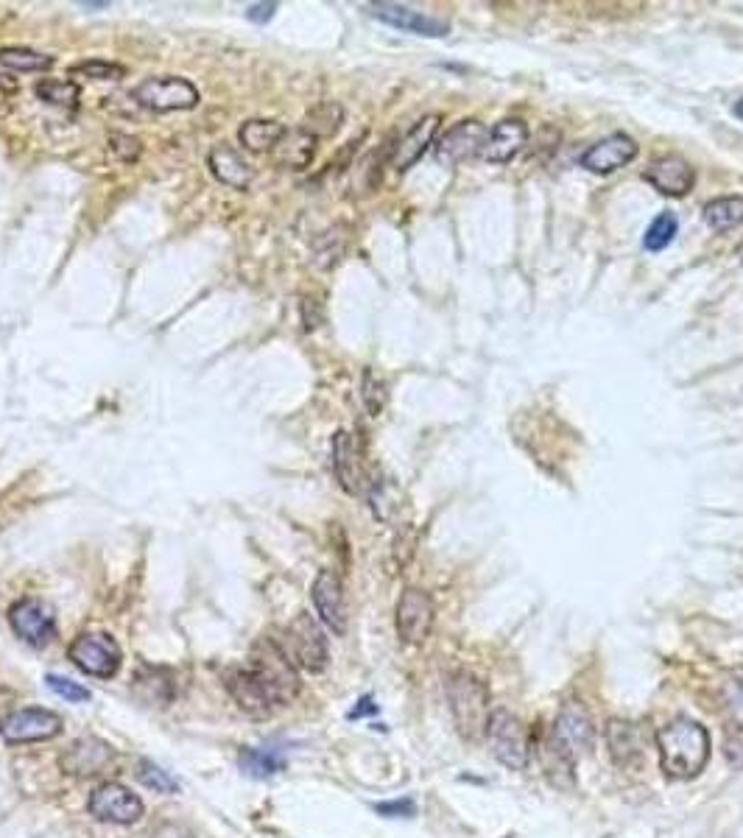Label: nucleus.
Wrapping results in <instances>:
<instances>
[{
  "instance_id": "1",
  "label": "nucleus",
  "mask_w": 743,
  "mask_h": 838,
  "mask_svg": "<svg viewBox=\"0 0 743 838\" xmlns=\"http://www.w3.org/2000/svg\"><path fill=\"white\" fill-rule=\"evenodd\" d=\"M660 769L671 780H693L710 757V735L693 718H674L657 732Z\"/></svg>"
},
{
  "instance_id": "2",
  "label": "nucleus",
  "mask_w": 743,
  "mask_h": 838,
  "mask_svg": "<svg viewBox=\"0 0 743 838\" xmlns=\"http://www.w3.org/2000/svg\"><path fill=\"white\" fill-rule=\"evenodd\" d=\"M244 665L260 682V688L266 690V696L274 707L291 704L299 696L302 682H299L297 665L291 663V657L285 654V649L274 637H260L249 651V660Z\"/></svg>"
},
{
  "instance_id": "3",
  "label": "nucleus",
  "mask_w": 743,
  "mask_h": 838,
  "mask_svg": "<svg viewBox=\"0 0 743 838\" xmlns=\"http://www.w3.org/2000/svg\"><path fill=\"white\" fill-rule=\"evenodd\" d=\"M447 699H450V713L456 721V730L467 744H478L487 738L489 727V688L484 679H478L470 671H456L447 682Z\"/></svg>"
},
{
  "instance_id": "4",
  "label": "nucleus",
  "mask_w": 743,
  "mask_h": 838,
  "mask_svg": "<svg viewBox=\"0 0 743 838\" xmlns=\"http://www.w3.org/2000/svg\"><path fill=\"white\" fill-rule=\"evenodd\" d=\"M548 741L554 746L559 755L570 760L573 766L579 763L581 757H587L593 752L595 746V727H593V716L587 713V707L576 699H570L559 707L556 713V721L551 732H548Z\"/></svg>"
},
{
  "instance_id": "5",
  "label": "nucleus",
  "mask_w": 743,
  "mask_h": 838,
  "mask_svg": "<svg viewBox=\"0 0 743 838\" xmlns=\"http://www.w3.org/2000/svg\"><path fill=\"white\" fill-rule=\"evenodd\" d=\"M280 646L291 657V663L311 674H322L330 660L325 632L308 612H299L297 618L285 626V640Z\"/></svg>"
},
{
  "instance_id": "6",
  "label": "nucleus",
  "mask_w": 743,
  "mask_h": 838,
  "mask_svg": "<svg viewBox=\"0 0 743 838\" xmlns=\"http://www.w3.org/2000/svg\"><path fill=\"white\" fill-rule=\"evenodd\" d=\"M487 741L492 755L498 757L506 769L523 771L531 757V738H528L523 721L509 710H492L487 727Z\"/></svg>"
},
{
  "instance_id": "7",
  "label": "nucleus",
  "mask_w": 743,
  "mask_h": 838,
  "mask_svg": "<svg viewBox=\"0 0 743 838\" xmlns=\"http://www.w3.org/2000/svg\"><path fill=\"white\" fill-rule=\"evenodd\" d=\"M140 107L151 109V112H179V109H193L199 107L202 95L199 90L182 79V76H154L146 79L135 87L132 93Z\"/></svg>"
},
{
  "instance_id": "8",
  "label": "nucleus",
  "mask_w": 743,
  "mask_h": 838,
  "mask_svg": "<svg viewBox=\"0 0 743 838\" xmlns=\"http://www.w3.org/2000/svg\"><path fill=\"white\" fill-rule=\"evenodd\" d=\"M9 623H12L14 635L34 649H45L48 643H54L56 637V612L48 601L42 598H20L9 609Z\"/></svg>"
},
{
  "instance_id": "9",
  "label": "nucleus",
  "mask_w": 743,
  "mask_h": 838,
  "mask_svg": "<svg viewBox=\"0 0 743 838\" xmlns=\"http://www.w3.org/2000/svg\"><path fill=\"white\" fill-rule=\"evenodd\" d=\"M68 657L76 668H82L84 674L95 676V679H109L121 668L118 643L109 635H98V632H82L70 643Z\"/></svg>"
},
{
  "instance_id": "10",
  "label": "nucleus",
  "mask_w": 743,
  "mask_h": 838,
  "mask_svg": "<svg viewBox=\"0 0 743 838\" xmlns=\"http://www.w3.org/2000/svg\"><path fill=\"white\" fill-rule=\"evenodd\" d=\"M62 718L45 707H23L14 710L0 721V738L9 744H34V741H51L62 732Z\"/></svg>"
},
{
  "instance_id": "11",
  "label": "nucleus",
  "mask_w": 743,
  "mask_h": 838,
  "mask_svg": "<svg viewBox=\"0 0 743 838\" xmlns=\"http://www.w3.org/2000/svg\"><path fill=\"white\" fill-rule=\"evenodd\" d=\"M90 813L98 822L135 825L143 819V799L121 783H104L90 794Z\"/></svg>"
},
{
  "instance_id": "12",
  "label": "nucleus",
  "mask_w": 743,
  "mask_h": 838,
  "mask_svg": "<svg viewBox=\"0 0 743 838\" xmlns=\"http://www.w3.org/2000/svg\"><path fill=\"white\" fill-rule=\"evenodd\" d=\"M433 598L419 587H408L397 601V635L408 646H419L425 643V637L431 635L433 626Z\"/></svg>"
},
{
  "instance_id": "13",
  "label": "nucleus",
  "mask_w": 743,
  "mask_h": 838,
  "mask_svg": "<svg viewBox=\"0 0 743 838\" xmlns=\"http://www.w3.org/2000/svg\"><path fill=\"white\" fill-rule=\"evenodd\" d=\"M311 593L319 621L325 623L330 632L344 635L347 632V595H344V584L338 579L336 570H319Z\"/></svg>"
},
{
  "instance_id": "14",
  "label": "nucleus",
  "mask_w": 743,
  "mask_h": 838,
  "mask_svg": "<svg viewBox=\"0 0 743 838\" xmlns=\"http://www.w3.org/2000/svg\"><path fill=\"white\" fill-rule=\"evenodd\" d=\"M484 143H487V126L484 123L461 121L450 132L439 137L433 154H436V160L442 165H459L484 149Z\"/></svg>"
},
{
  "instance_id": "15",
  "label": "nucleus",
  "mask_w": 743,
  "mask_h": 838,
  "mask_svg": "<svg viewBox=\"0 0 743 838\" xmlns=\"http://www.w3.org/2000/svg\"><path fill=\"white\" fill-rule=\"evenodd\" d=\"M112 760H115V752H112V746L107 741H101L95 735H84V738H76L65 749V755H62L59 763L73 777H98Z\"/></svg>"
},
{
  "instance_id": "16",
  "label": "nucleus",
  "mask_w": 743,
  "mask_h": 838,
  "mask_svg": "<svg viewBox=\"0 0 743 838\" xmlns=\"http://www.w3.org/2000/svg\"><path fill=\"white\" fill-rule=\"evenodd\" d=\"M369 14L383 20V23H389V26L400 28V31L419 34V37H445L447 31H450L445 20L433 17V14L417 12V9H408V6H400V3H372Z\"/></svg>"
},
{
  "instance_id": "17",
  "label": "nucleus",
  "mask_w": 743,
  "mask_h": 838,
  "mask_svg": "<svg viewBox=\"0 0 743 838\" xmlns=\"http://www.w3.org/2000/svg\"><path fill=\"white\" fill-rule=\"evenodd\" d=\"M637 157V143L629 135L623 132H615V135L604 137L598 140L595 146L581 154V165L593 174H612L618 171L623 165H629Z\"/></svg>"
},
{
  "instance_id": "18",
  "label": "nucleus",
  "mask_w": 743,
  "mask_h": 838,
  "mask_svg": "<svg viewBox=\"0 0 743 838\" xmlns=\"http://www.w3.org/2000/svg\"><path fill=\"white\" fill-rule=\"evenodd\" d=\"M646 179H649L654 188L660 190L662 196H688L693 185H696V171L688 160L676 157V154H665V157H657L654 163L649 165L646 171Z\"/></svg>"
},
{
  "instance_id": "19",
  "label": "nucleus",
  "mask_w": 743,
  "mask_h": 838,
  "mask_svg": "<svg viewBox=\"0 0 743 838\" xmlns=\"http://www.w3.org/2000/svg\"><path fill=\"white\" fill-rule=\"evenodd\" d=\"M224 685L230 690V696L235 699V704L244 710L246 716L252 718H266L274 710V704L266 696V690L260 688L252 671L246 665H238V668H230L224 671Z\"/></svg>"
},
{
  "instance_id": "20",
  "label": "nucleus",
  "mask_w": 743,
  "mask_h": 838,
  "mask_svg": "<svg viewBox=\"0 0 743 838\" xmlns=\"http://www.w3.org/2000/svg\"><path fill=\"white\" fill-rule=\"evenodd\" d=\"M439 123H442V115H436V112H433V115H425V118H419V121L408 129L406 135L394 143V151H392L394 171H408V168L417 163L425 151L431 149L433 137H436V132H439Z\"/></svg>"
},
{
  "instance_id": "21",
  "label": "nucleus",
  "mask_w": 743,
  "mask_h": 838,
  "mask_svg": "<svg viewBox=\"0 0 743 838\" xmlns=\"http://www.w3.org/2000/svg\"><path fill=\"white\" fill-rule=\"evenodd\" d=\"M528 143V126L526 121H517V118H506V121H500L492 132L487 135V143H484V149H481V154L487 157L489 163H509V160H514L520 151H523V146Z\"/></svg>"
},
{
  "instance_id": "22",
  "label": "nucleus",
  "mask_w": 743,
  "mask_h": 838,
  "mask_svg": "<svg viewBox=\"0 0 743 838\" xmlns=\"http://www.w3.org/2000/svg\"><path fill=\"white\" fill-rule=\"evenodd\" d=\"M333 470L341 489L347 495H358L364 487V467H361V453L352 439V433L338 431L333 436Z\"/></svg>"
},
{
  "instance_id": "23",
  "label": "nucleus",
  "mask_w": 743,
  "mask_h": 838,
  "mask_svg": "<svg viewBox=\"0 0 743 838\" xmlns=\"http://www.w3.org/2000/svg\"><path fill=\"white\" fill-rule=\"evenodd\" d=\"M207 165H210V171H213L218 182L227 185V188L246 190L252 185V179H255V168L246 163L238 151L230 149V146H216V149L210 151V157H207Z\"/></svg>"
},
{
  "instance_id": "24",
  "label": "nucleus",
  "mask_w": 743,
  "mask_h": 838,
  "mask_svg": "<svg viewBox=\"0 0 743 838\" xmlns=\"http://www.w3.org/2000/svg\"><path fill=\"white\" fill-rule=\"evenodd\" d=\"M607 749L615 760V766H621V769H637L640 760H643L640 732H637L635 724L621 721V718L607 724Z\"/></svg>"
},
{
  "instance_id": "25",
  "label": "nucleus",
  "mask_w": 743,
  "mask_h": 838,
  "mask_svg": "<svg viewBox=\"0 0 743 838\" xmlns=\"http://www.w3.org/2000/svg\"><path fill=\"white\" fill-rule=\"evenodd\" d=\"M316 157V137L308 135L302 126L294 132H285L283 140L274 149V163L285 171H305Z\"/></svg>"
},
{
  "instance_id": "26",
  "label": "nucleus",
  "mask_w": 743,
  "mask_h": 838,
  "mask_svg": "<svg viewBox=\"0 0 743 838\" xmlns=\"http://www.w3.org/2000/svg\"><path fill=\"white\" fill-rule=\"evenodd\" d=\"M288 132L283 123L269 121V118H252L246 121L241 129H238V140L246 151L252 154H263V151H274L277 143L283 140V135Z\"/></svg>"
},
{
  "instance_id": "27",
  "label": "nucleus",
  "mask_w": 743,
  "mask_h": 838,
  "mask_svg": "<svg viewBox=\"0 0 743 838\" xmlns=\"http://www.w3.org/2000/svg\"><path fill=\"white\" fill-rule=\"evenodd\" d=\"M704 221L716 232H730L743 224V196H718L704 204Z\"/></svg>"
},
{
  "instance_id": "28",
  "label": "nucleus",
  "mask_w": 743,
  "mask_h": 838,
  "mask_svg": "<svg viewBox=\"0 0 743 838\" xmlns=\"http://www.w3.org/2000/svg\"><path fill=\"white\" fill-rule=\"evenodd\" d=\"M341 123H344V109H341V104H336V101H322V104L308 109V115H305V121H302V129L319 140V137L336 135L338 129H341Z\"/></svg>"
},
{
  "instance_id": "29",
  "label": "nucleus",
  "mask_w": 743,
  "mask_h": 838,
  "mask_svg": "<svg viewBox=\"0 0 743 838\" xmlns=\"http://www.w3.org/2000/svg\"><path fill=\"white\" fill-rule=\"evenodd\" d=\"M0 65L17 73H40V70L54 68V56L37 54L31 48H20V45H6L0 48Z\"/></svg>"
},
{
  "instance_id": "30",
  "label": "nucleus",
  "mask_w": 743,
  "mask_h": 838,
  "mask_svg": "<svg viewBox=\"0 0 743 838\" xmlns=\"http://www.w3.org/2000/svg\"><path fill=\"white\" fill-rule=\"evenodd\" d=\"M34 93L40 101L51 104V107H62V109H76L79 107V84L68 82V79H42L34 87Z\"/></svg>"
},
{
  "instance_id": "31",
  "label": "nucleus",
  "mask_w": 743,
  "mask_h": 838,
  "mask_svg": "<svg viewBox=\"0 0 743 838\" xmlns=\"http://www.w3.org/2000/svg\"><path fill=\"white\" fill-rule=\"evenodd\" d=\"M238 763H241V771L249 774V777H255V780L274 777L285 766L283 757L274 755V752H266V749H244L241 757H238Z\"/></svg>"
},
{
  "instance_id": "32",
  "label": "nucleus",
  "mask_w": 743,
  "mask_h": 838,
  "mask_svg": "<svg viewBox=\"0 0 743 838\" xmlns=\"http://www.w3.org/2000/svg\"><path fill=\"white\" fill-rule=\"evenodd\" d=\"M676 232H679V221H676L674 213H660V216L649 224L646 238H643V246H646L649 252H662V249H668V246L674 244Z\"/></svg>"
},
{
  "instance_id": "33",
  "label": "nucleus",
  "mask_w": 743,
  "mask_h": 838,
  "mask_svg": "<svg viewBox=\"0 0 743 838\" xmlns=\"http://www.w3.org/2000/svg\"><path fill=\"white\" fill-rule=\"evenodd\" d=\"M168 690V693H174V682L165 676V671H157V668H146L143 674L137 676L135 679V693L143 699L146 704H157V707H163V702H160V696H157V690Z\"/></svg>"
},
{
  "instance_id": "34",
  "label": "nucleus",
  "mask_w": 743,
  "mask_h": 838,
  "mask_svg": "<svg viewBox=\"0 0 743 838\" xmlns=\"http://www.w3.org/2000/svg\"><path fill=\"white\" fill-rule=\"evenodd\" d=\"M137 780L146 785V788H151V791H157V794H179L176 777H171L168 771L160 769V766L151 763V760H140V763H137Z\"/></svg>"
},
{
  "instance_id": "35",
  "label": "nucleus",
  "mask_w": 743,
  "mask_h": 838,
  "mask_svg": "<svg viewBox=\"0 0 743 838\" xmlns=\"http://www.w3.org/2000/svg\"><path fill=\"white\" fill-rule=\"evenodd\" d=\"M70 73L87 76V79H93V82H118V79L126 76V68L118 65V62H107V59H87V62L73 65Z\"/></svg>"
},
{
  "instance_id": "36",
  "label": "nucleus",
  "mask_w": 743,
  "mask_h": 838,
  "mask_svg": "<svg viewBox=\"0 0 743 838\" xmlns=\"http://www.w3.org/2000/svg\"><path fill=\"white\" fill-rule=\"evenodd\" d=\"M107 151L109 157H115L118 163H135L137 157H140V151H143V146H140L137 137L112 132V135L107 137Z\"/></svg>"
},
{
  "instance_id": "37",
  "label": "nucleus",
  "mask_w": 743,
  "mask_h": 838,
  "mask_svg": "<svg viewBox=\"0 0 743 838\" xmlns=\"http://www.w3.org/2000/svg\"><path fill=\"white\" fill-rule=\"evenodd\" d=\"M45 682H48V688L54 690L56 696H62V699H65V702H70V704L90 702V696H93V693L84 688V685L73 682V679H65V676L48 674V676H45Z\"/></svg>"
},
{
  "instance_id": "38",
  "label": "nucleus",
  "mask_w": 743,
  "mask_h": 838,
  "mask_svg": "<svg viewBox=\"0 0 743 838\" xmlns=\"http://www.w3.org/2000/svg\"><path fill=\"white\" fill-rule=\"evenodd\" d=\"M364 403L372 417H378L380 411H383V406H386V383H383L372 369H366L364 372Z\"/></svg>"
},
{
  "instance_id": "39",
  "label": "nucleus",
  "mask_w": 743,
  "mask_h": 838,
  "mask_svg": "<svg viewBox=\"0 0 743 838\" xmlns=\"http://www.w3.org/2000/svg\"><path fill=\"white\" fill-rule=\"evenodd\" d=\"M724 755L732 766H743V727L741 724H730L727 735H724Z\"/></svg>"
},
{
  "instance_id": "40",
  "label": "nucleus",
  "mask_w": 743,
  "mask_h": 838,
  "mask_svg": "<svg viewBox=\"0 0 743 838\" xmlns=\"http://www.w3.org/2000/svg\"><path fill=\"white\" fill-rule=\"evenodd\" d=\"M375 811L383 813V816H392V819H406V816H414L417 813V805L411 799H397V802H380L375 805Z\"/></svg>"
},
{
  "instance_id": "41",
  "label": "nucleus",
  "mask_w": 743,
  "mask_h": 838,
  "mask_svg": "<svg viewBox=\"0 0 743 838\" xmlns=\"http://www.w3.org/2000/svg\"><path fill=\"white\" fill-rule=\"evenodd\" d=\"M274 12H277V3H255V6L246 9V17H249L252 23H269L271 17H274Z\"/></svg>"
},
{
  "instance_id": "42",
  "label": "nucleus",
  "mask_w": 743,
  "mask_h": 838,
  "mask_svg": "<svg viewBox=\"0 0 743 838\" xmlns=\"http://www.w3.org/2000/svg\"><path fill=\"white\" fill-rule=\"evenodd\" d=\"M358 704H361V707H355V710L350 713V718H361V716H366V713H378V707L372 704V699H369V696H366V699H361Z\"/></svg>"
},
{
  "instance_id": "43",
  "label": "nucleus",
  "mask_w": 743,
  "mask_h": 838,
  "mask_svg": "<svg viewBox=\"0 0 743 838\" xmlns=\"http://www.w3.org/2000/svg\"><path fill=\"white\" fill-rule=\"evenodd\" d=\"M0 87H3V90H14L17 82H12V76H3V73H0Z\"/></svg>"
},
{
  "instance_id": "44",
  "label": "nucleus",
  "mask_w": 743,
  "mask_h": 838,
  "mask_svg": "<svg viewBox=\"0 0 743 838\" xmlns=\"http://www.w3.org/2000/svg\"><path fill=\"white\" fill-rule=\"evenodd\" d=\"M735 115H738V118H741V121H743V98H741V101H738V104H735Z\"/></svg>"
},
{
  "instance_id": "45",
  "label": "nucleus",
  "mask_w": 743,
  "mask_h": 838,
  "mask_svg": "<svg viewBox=\"0 0 743 838\" xmlns=\"http://www.w3.org/2000/svg\"><path fill=\"white\" fill-rule=\"evenodd\" d=\"M741 260H743V246H741Z\"/></svg>"
}]
</instances>
